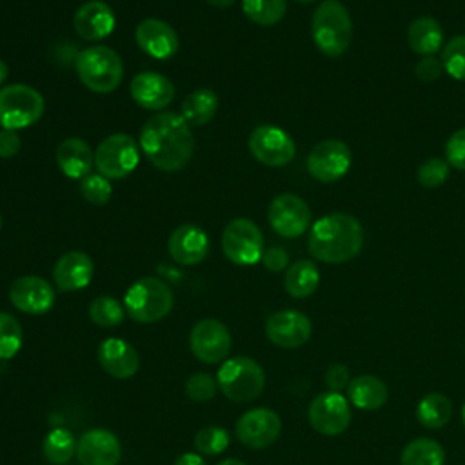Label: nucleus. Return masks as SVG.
<instances>
[{
  "mask_svg": "<svg viewBox=\"0 0 465 465\" xmlns=\"http://www.w3.org/2000/svg\"><path fill=\"white\" fill-rule=\"evenodd\" d=\"M347 392L351 403L361 411H376L383 407L389 398L387 385L372 374H361L352 378L347 385Z\"/></svg>",
  "mask_w": 465,
  "mask_h": 465,
  "instance_id": "nucleus-26",
  "label": "nucleus"
},
{
  "mask_svg": "<svg viewBox=\"0 0 465 465\" xmlns=\"http://www.w3.org/2000/svg\"><path fill=\"white\" fill-rule=\"evenodd\" d=\"M22 147L20 136L13 129H0V158H13Z\"/></svg>",
  "mask_w": 465,
  "mask_h": 465,
  "instance_id": "nucleus-45",
  "label": "nucleus"
},
{
  "mask_svg": "<svg viewBox=\"0 0 465 465\" xmlns=\"http://www.w3.org/2000/svg\"><path fill=\"white\" fill-rule=\"evenodd\" d=\"M122 447L118 438L105 429H91L82 434L76 445L80 465H118Z\"/></svg>",
  "mask_w": 465,
  "mask_h": 465,
  "instance_id": "nucleus-19",
  "label": "nucleus"
},
{
  "mask_svg": "<svg viewBox=\"0 0 465 465\" xmlns=\"http://www.w3.org/2000/svg\"><path fill=\"white\" fill-rule=\"evenodd\" d=\"M171 258L180 265L200 263L209 252L207 232L194 223H183L176 227L167 242Z\"/></svg>",
  "mask_w": 465,
  "mask_h": 465,
  "instance_id": "nucleus-22",
  "label": "nucleus"
},
{
  "mask_svg": "<svg viewBox=\"0 0 465 465\" xmlns=\"http://www.w3.org/2000/svg\"><path fill=\"white\" fill-rule=\"evenodd\" d=\"M407 42L420 56H432L443 42V29L432 16H418L407 27Z\"/></svg>",
  "mask_w": 465,
  "mask_h": 465,
  "instance_id": "nucleus-27",
  "label": "nucleus"
},
{
  "mask_svg": "<svg viewBox=\"0 0 465 465\" xmlns=\"http://www.w3.org/2000/svg\"><path fill=\"white\" fill-rule=\"evenodd\" d=\"M267 220L276 234L283 238H298L311 225V209L300 196L283 193L271 202Z\"/></svg>",
  "mask_w": 465,
  "mask_h": 465,
  "instance_id": "nucleus-13",
  "label": "nucleus"
},
{
  "mask_svg": "<svg viewBox=\"0 0 465 465\" xmlns=\"http://www.w3.org/2000/svg\"><path fill=\"white\" fill-rule=\"evenodd\" d=\"M0 229H2V214H0Z\"/></svg>",
  "mask_w": 465,
  "mask_h": 465,
  "instance_id": "nucleus-52",
  "label": "nucleus"
},
{
  "mask_svg": "<svg viewBox=\"0 0 465 465\" xmlns=\"http://www.w3.org/2000/svg\"><path fill=\"white\" fill-rule=\"evenodd\" d=\"M98 361L102 369L116 380L133 378L140 367V358L134 347L120 338H107L100 343Z\"/></svg>",
  "mask_w": 465,
  "mask_h": 465,
  "instance_id": "nucleus-24",
  "label": "nucleus"
},
{
  "mask_svg": "<svg viewBox=\"0 0 465 465\" xmlns=\"http://www.w3.org/2000/svg\"><path fill=\"white\" fill-rule=\"evenodd\" d=\"M114 24H116L114 13L111 5L104 0H89L82 4L73 16V25L76 35L91 42L109 36L114 29Z\"/></svg>",
  "mask_w": 465,
  "mask_h": 465,
  "instance_id": "nucleus-21",
  "label": "nucleus"
},
{
  "mask_svg": "<svg viewBox=\"0 0 465 465\" xmlns=\"http://www.w3.org/2000/svg\"><path fill=\"white\" fill-rule=\"evenodd\" d=\"M309 252L325 263H345L363 247V229L347 213H332L316 220L309 232Z\"/></svg>",
  "mask_w": 465,
  "mask_h": 465,
  "instance_id": "nucleus-2",
  "label": "nucleus"
},
{
  "mask_svg": "<svg viewBox=\"0 0 465 465\" xmlns=\"http://www.w3.org/2000/svg\"><path fill=\"white\" fill-rule=\"evenodd\" d=\"M213 7H218V9H223V7H229L232 5L236 0H207Z\"/></svg>",
  "mask_w": 465,
  "mask_h": 465,
  "instance_id": "nucleus-47",
  "label": "nucleus"
},
{
  "mask_svg": "<svg viewBox=\"0 0 465 465\" xmlns=\"http://www.w3.org/2000/svg\"><path fill=\"white\" fill-rule=\"evenodd\" d=\"M441 64L450 78L465 82V35L450 38L441 51Z\"/></svg>",
  "mask_w": 465,
  "mask_h": 465,
  "instance_id": "nucleus-36",
  "label": "nucleus"
},
{
  "mask_svg": "<svg viewBox=\"0 0 465 465\" xmlns=\"http://www.w3.org/2000/svg\"><path fill=\"white\" fill-rule=\"evenodd\" d=\"M191 352L202 363H220L231 351L229 329L216 318H203L196 322L189 334Z\"/></svg>",
  "mask_w": 465,
  "mask_h": 465,
  "instance_id": "nucleus-12",
  "label": "nucleus"
},
{
  "mask_svg": "<svg viewBox=\"0 0 465 465\" xmlns=\"http://www.w3.org/2000/svg\"><path fill=\"white\" fill-rule=\"evenodd\" d=\"M80 193L89 203L104 205L109 202V198L113 194V185H111L109 178L102 176L100 173H94V174H87L85 178L80 180Z\"/></svg>",
  "mask_w": 465,
  "mask_h": 465,
  "instance_id": "nucleus-38",
  "label": "nucleus"
},
{
  "mask_svg": "<svg viewBox=\"0 0 465 465\" xmlns=\"http://www.w3.org/2000/svg\"><path fill=\"white\" fill-rule=\"evenodd\" d=\"M22 325L9 314L0 312V360H11L22 347Z\"/></svg>",
  "mask_w": 465,
  "mask_h": 465,
  "instance_id": "nucleus-35",
  "label": "nucleus"
},
{
  "mask_svg": "<svg viewBox=\"0 0 465 465\" xmlns=\"http://www.w3.org/2000/svg\"><path fill=\"white\" fill-rule=\"evenodd\" d=\"M56 163L67 178L82 180L91 173L94 165V153L87 142L71 136L60 142L56 147Z\"/></svg>",
  "mask_w": 465,
  "mask_h": 465,
  "instance_id": "nucleus-25",
  "label": "nucleus"
},
{
  "mask_svg": "<svg viewBox=\"0 0 465 465\" xmlns=\"http://www.w3.org/2000/svg\"><path fill=\"white\" fill-rule=\"evenodd\" d=\"M461 420H463V425H465V403H463V409H461Z\"/></svg>",
  "mask_w": 465,
  "mask_h": 465,
  "instance_id": "nucleus-50",
  "label": "nucleus"
},
{
  "mask_svg": "<svg viewBox=\"0 0 465 465\" xmlns=\"http://www.w3.org/2000/svg\"><path fill=\"white\" fill-rule=\"evenodd\" d=\"M282 430L280 416L265 407L251 409L236 421V438L249 449L272 445Z\"/></svg>",
  "mask_w": 465,
  "mask_h": 465,
  "instance_id": "nucleus-15",
  "label": "nucleus"
},
{
  "mask_svg": "<svg viewBox=\"0 0 465 465\" xmlns=\"http://www.w3.org/2000/svg\"><path fill=\"white\" fill-rule=\"evenodd\" d=\"M44 109V96L27 84H9L0 89L2 129H25L42 118Z\"/></svg>",
  "mask_w": 465,
  "mask_h": 465,
  "instance_id": "nucleus-7",
  "label": "nucleus"
},
{
  "mask_svg": "<svg viewBox=\"0 0 465 465\" xmlns=\"http://www.w3.org/2000/svg\"><path fill=\"white\" fill-rule=\"evenodd\" d=\"M218 111V96L211 89H196L189 93L180 107V116L193 127H202L213 120Z\"/></svg>",
  "mask_w": 465,
  "mask_h": 465,
  "instance_id": "nucleus-28",
  "label": "nucleus"
},
{
  "mask_svg": "<svg viewBox=\"0 0 465 465\" xmlns=\"http://www.w3.org/2000/svg\"><path fill=\"white\" fill-rule=\"evenodd\" d=\"M125 307L113 296H98L89 305V316L98 327H116L124 322Z\"/></svg>",
  "mask_w": 465,
  "mask_h": 465,
  "instance_id": "nucleus-34",
  "label": "nucleus"
},
{
  "mask_svg": "<svg viewBox=\"0 0 465 465\" xmlns=\"http://www.w3.org/2000/svg\"><path fill=\"white\" fill-rule=\"evenodd\" d=\"M7 74H9V67H7V64L0 58V84H4V82H5Z\"/></svg>",
  "mask_w": 465,
  "mask_h": 465,
  "instance_id": "nucleus-48",
  "label": "nucleus"
},
{
  "mask_svg": "<svg viewBox=\"0 0 465 465\" xmlns=\"http://www.w3.org/2000/svg\"><path fill=\"white\" fill-rule=\"evenodd\" d=\"M11 303L25 314H44L54 303L51 283L40 276H20L9 287Z\"/></svg>",
  "mask_w": 465,
  "mask_h": 465,
  "instance_id": "nucleus-17",
  "label": "nucleus"
},
{
  "mask_svg": "<svg viewBox=\"0 0 465 465\" xmlns=\"http://www.w3.org/2000/svg\"><path fill=\"white\" fill-rule=\"evenodd\" d=\"M325 383L331 391L340 392L343 387L349 385V369L341 363H332L325 372Z\"/></svg>",
  "mask_w": 465,
  "mask_h": 465,
  "instance_id": "nucleus-44",
  "label": "nucleus"
},
{
  "mask_svg": "<svg viewBox=\"0 0 465 465\" xmlns=\"http://www.w3.org/2000/svg\"><path fill=\"white\" fill-rule=\"evenodd\" d=\"M222 251L236 265H254L263 256V234L249 218L231 220L222 232Z\"/></svg>",
  "mask_w": 465,
  "mask_h": 465,
  "instance_id": "nucleus-9",
  "label": "nucleus"
},
{
  "mask_svg": "<svg viewBox=\"0 0 465 465\" xmlns=\"http://www.w3.org/2000/svg\"><path fill=\"white\" fill-rule=\"evenodd\" d=\"M311 320L303 312L292 309L278 311L265 322V334L269 341L282 349L302 347L311 338Z\"/></svg>",
  "mask_w": 465,
  "mask_h": 465,
  "instance_id": "nucleus-16",
  "label": "nucleus"
},
{
  "mask_svg": "<svg viewBox=\"0 0 465 465\" xmlns=\"http://www.w3.org/2000/svg\"><path fill=\"white\" fill-rule=\"evenodd\" d=\"M76 440L71 430L58 427L53 429L44 440V456L54 465L67 463L76 454Z\"/></svg>",
  "mask_w": 465,
  "mask_h": 465,
  "instance_id": "nucleus-32",
  "label": "nucleus"
},
{
  "mask_svg": "<svg viewBox=\"0 0 465 465\" xmlns=\"http://www.w3.org/2000/svg\"><path fill=\"white\" fill-rule=\"evenodd\" d=\"M445 160L450 167L465 171V127L450 134L445 143Z\"/></svg>",
  "mask_w": 465,
  "mask_h": 465,
  "instance_id": "nucleus-41",
  "label": "nucleus"
},
{
  "mask_svg": "<svg viewBox=\"0 0 465 465\" xmlns=\"http://www.w3.org/2000/svg\"><path fill=\"white\" fill-rule=\"evenodd\" d=\"M452 416V403L441 392H429L423 396L416 409L418 421L427 429H440L449 423Z\"/></svg>",
  "mask_w": 465,
  "mask_h": 465,
  "instance_id": "nucleus-30",
  "label": "nucleus"
},
{
  "mask_svg": "<svg viewBox=\"0 0 465 465\" xmlns=\"http://www.w3.org/2000/svg\"><path fill=\"white\" fill-rule=\"evenodd\" d=\"M131 98L143 109L160 111L174 98V85L171 80L156 71L138 73L129 85Z\"/></svg>",
  "mask_w": 465,
  "mask_h": 465,
  "instance_id": "nucleus-20",
  "label": "nucleus"
},
{
  "mask_svg": "<svg viewBox=\"0 0 465 465\" xmlns=\"http://www.w3.org/2000/svg\"><path fill=\"white\" fill-rule=\"evenodd\" d=\"M134 38L138 47L156 60L174 56L180 47L176 31L160 18H143L134 29Z\"/></svg>",
  "mask_w": 465,
  "mask_h": 465,
  "instance_id": "nucleus-18",
  "label": "nucleus"
},
{
  "mask_svg": "<svg viewBox=\"0 0 465 465\" xmlns=\"http://www.w3.org/2000/svg\"><path fill=\"white\" fill-rule=\"evenodd\" d=\"M174 305L173 292L165 282L154 276L136 280L125 292V312L140 323H154L165 318Z\"/></svg>",
  "mask_w": 465,
  "mask_h": 465,
  "instance_id": "nucleus-5",
  "label": "nucleus"
},
{
  "mask_svg": "<svg viewBox=\"0 0 465 465\" xmlns=\"http://www.w3.org/2000/svg\"><path fill=\"white\" fill-rule=\"evenodd\" d=\"M449 171H450V165L447 163V160H443V158H429V160H425L418 167L416 178H418L420 185L434 189V187H440V185H443L447 182Z\"/></svg>",
  "mask_w": 465,
  "mask_h": 465,
  "instance_id": "nucleus-39",
  "label": "nucleus"
},
{
  "mask_svg": "<svg viewBox=\"0 0 465 465\" xmlns=\"http://www.w3.org/2000/svg\"><path fill=\"white\" fill-rule=\"evenodd\" d=\"M218 465H245V463L240 461V460H223V461H220Z\"/></svg>",
  "mask_w": 465,
  "mask_h": 465,
  "instance_id": "nucleus-49",
  "label": "nucleus"
},
{
  "mask_svg": "<svg viewBox=\"0 0 465 465\" xmlns=\"http://www.w3.org/2000/svg\"><path fill=\"white\" fill-rule=\"evenodd\" d=\"M443 447L430 438H418L405 445L400 465H443Z\"/></svg>",
  "mask_w": 465,
  "mask_h": 465,
  "instance_id": "nucleus-31",
  "label": "nucleus"
},
{
  "mask_svg": "<svg viewBox=\"0 0 465 465\" xmlns=\"http://www.w3.org/2000/svg\"><path fill=\"white\" fill-rule=\"evenodd\" d=\"M242 9L245 16L258 25H274L278 24L285 11V0H242Z\"/></svg>",
  "mask_w": 465,
  "mask_h": 465,
  "instance_id": "nucleus-33",
  "label": "nucleus"
},
{
  "mask_svg": "<svg viewBox=\"0 0 465 465\" xmlns=\"http://www.w3.org/2000/svg\"><path fill=\"white\" fill-rule=\"evenodd\" d=\"M249 151L260 163L282 167L294 158L296 145L283 129L276 125H258L249 136Z\"/></svg>",
  "mask_w": 465,
  "mask_h": 465,
  "instance_id": "nucleus-11",
  "label": "nucleus"
},
{
  "mask_svg": "<svg viewBox=\"0 0 465 465\" xmlns=\"http://www.w3.org/2000/svg\"><path fill=\"white\" fill-rule=\"evenodd\" d=\"M140 151L160 171L183 169L194 153L191 125L173 111L153 114L140 131Z\"/></svg>",
  "mask_w": 465,
  "mask_h": 465,
  "instance_id": "nucleus-1",
  "label": "nucleus"
},
{
  "mask_svg": "<svg viewBox=\"0 0 465 465\" xmlns=\"http://www.w3.org/2000/svg\"><path fill=\"white\" fill-rule=\"evenodd\" d=\"M320 285V271L311 260H298L287 271L283 287L292 298H307Z\"/></svg>",
  "mask_w": 465,
  "mask_h": 465,
  "instance_id": "nucleus-29",
  "label": "nucleus"
},
{
  "mask_svg": "<svg viewBox=\"0 0 465 465\" xmlns=\"http://www.w3.org/2000/svg\"><path fill=\"white\" fill-rule=\"evenodd\" d=\"M294 2H300V4H309V2H314V0H294Z\"/></svg>",
  "mask_w": 465,
  "mask_h": 465,
  "instance_id": "nucleus-51",
  "label": "nucleus"
},
{
  "mask_svg": "<svg viewBox=\"0 0 465 465\" xmlns=\"http://www.w3.org/2000/svg\"><path fill=\"white\" fill-rule=\"evenodd\" d=\"M262 262H263L267 271L280 272V271H283L287 267L289 256H287V252L282 247H269V249L263 251Z\"/></svg>",
  "mask_w": 465,
  "mask_h": 465,
  "instance_id": "nucleus-43",
  "label": "nucleus"
},
{
  "mask_svg": "<svg viewBox=\"0 0 465 465\" xmlns=\"http://www.w3.org/2000/svg\"><path fill=\"white\" fill-rule=\"evenodd\" d=\"M311 35L320 53L331 58L341 56L352 40V22L347 7L338 0L322 2L312 13Z\"/></svg>",
  "mask_w": 465,
  "mask_h": 465,
  "instance_id": "nucleus-3",
  "label": "nucleus"
},
{
  "mask_svg": "<svg viewBox=\"0 0 465 465\" xmlns=\"http://www.w3.org/2000/svg\"><path fill=\"white\" fill-rule=\"evenodd\" d=\"M216 381L229 400L247 403L262 394L265 387V372L252 358L236 356L222 363Z\"/></svg>",
  "mask_w": 465,
  "mask_h": 465,
  "instance_id": "nucleus-6",
  "label": "nucleus"
},
{
  "mask_svg": "<svg viewBox=\"0 0 465 465\" xmlns=\"http://www.w3.org/2000/svg\"><path fill=\"white\" fill-rule=\"evenodd\" d=\"M94 263L84 251H69L58 258L53 269V280L64 292L84 289L91 283Z\"/></svg>",
  "mask_w": 465,
  "mask_h": 465,
  "instance_id": "nucleus-23",
  "label": "nucleus"
},
{
  "mask_svg": "<svg viewBox=\"0 0 465 465\" xmlns=\"http://www.w3.org/2000/svg\"><path fill=\"white\" fill-rule=\"evenodd\" d=\"M216 389L218 381L207 372H196L185 383V392L193 401H209L214 398Z\"/></svg>",
  "mask_w": 465,
  "mask_h": 465,
  "instance_id": "nucleus-40",
  "label": "nucleus"
},
{
  "mask_svg": "<svg viewBox=\"0 0 465 465\" xmlns=\"http://www.w3.org/2000/svg\"><path fill=\"white\" fill-rule=\"evenodd\" d=\"M174 465H207V463H205L203 458H200L198 454H194V452H185V454H182V456L174 461Z\"/></svg>",
  "mask_w": 465,
  "mask_h": 465,
  "instance_id": "nucleus-46",
  "label": "nucleus"
},
{
  "mask_svg": "<svg viewBox=\"0 0 465 465\" xmlns=\"http://www.w3.org/2000/svg\"><path fill=\"white\" fill-rule=\"evenodd\" d=\"M229 441H231L229 432L216 425L203 427L194 436V447L202 454H220L222 450L227 449Z\"/></svg>",
  "mask_w": 465,
  "mask_h": 465,
  "instance_id": "nucleus-37",
  "label": "nucleus"
},
{
  "mask_svg": "<svg viewBox=\"0 0 465 465\" xmlns=\"http://www.w3.org/2000/svg\"><path fill=\"white\" fill-rule=\"evenodd\" d=\"M76 74L80 82L100 94L114 91L124 78L120 54L105 45H93L76 56Z\"/></svg>",
  "mask_w": 465,
  "mask_h": 465,
  "instance_id": "nucleus-4",
  "label": "nucleus"
},
{
  "mask_svg": "<svg viewBox=\"0 0 465 465\" xmlns=\"http://www.w3.org/2000/svg\"><path fill=\"white\" fill-rule=\"evenodd\" d=\"M140 162V147L127 133H114L104 138L94 151L96 171L109 178L120 180L129 176Z\"/></svg>",
  "mask_w": 465,
  "mask_h": 465,
  "instance_id": "nucleus-8",
  "label": "nucleus"
},
{
  "mask_svg": "<svg viewBox=\"0 0 465 465\" xmlns=\"http://www.w3.org/2000/svg\"><path fill=\"white\" fill-rule=\"evenodd\" d=\"M309 423L323 436L341 434L351 423L349 401L341 392L327 391L318 394L309 405Z\"/></svg>",
  "mask_w": 465,
  "mask_h": 465,
  "instance_id": "nucleus-14",
  "label": "nucleus"
},
{
  "mask_svg": "<svg viewBox=\"0 0 465 465\" xmlns=\"http://www.w3.org/2000/svg\"><path fill=\"white\" fill-rule=\"evenodd\" d=\"M352 162L351 149L341 140H323L307 154V171L312 178L323 183H332L345 176Z\"/></svg>",
  "mask_w": 465,
  "mask_h": 465,
  "instance_id": "nucleus-10",
  "label": "nucleus"
},
{
  "mask_svg": "<svg viewBox=\"0 0 465 465\" xmlns=\"http://www.w3.org/2000/svg\"><path fill=\"white\" fill-rule=\"evenodd\" d=\"M414 73H416L418 80L429 84V82L438 80L445 73V69H443L441 60H438L436 56H421V60L414 67Z\"/></svg>",
  "mask_w": 465,
  "mask_h": 465,
  "instance_id": "nucleus-42",
  "label": "nucleus"
}]
</instances>
